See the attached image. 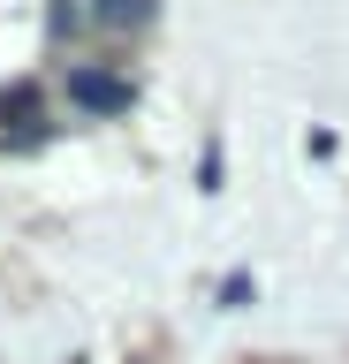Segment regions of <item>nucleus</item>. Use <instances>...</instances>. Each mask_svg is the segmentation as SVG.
Instances as JSON below:
<instances>
[{"label": "nucleus", "instance_id": "f257e3e1", "mask_svg": "<svg viewBox=\"0 0 349 364\" xmlns=\"http://www.w3.org/2000/svg\"><path fill=\"white\" fill-rule=\"evenodd\" d=\"M144 16H152V0H99V23H114V31H129Z\"/></svg>", "mask_w": 349, "mask_h": 364}, {"label": "nucleus", "instance_id": "f03ea898", "mask_svg": "<svg viewBox=\"0 0 349 364\" xmlns=\"http://www.w3.org/2000/svg\"><path fill=\"white\" fill-rule=\"evenodd\" d=\"M76 99H84V107H122V84H107V76H76Z\"/></svg>", "mask_w": 349, "mask_h": 364}]
</instances>
